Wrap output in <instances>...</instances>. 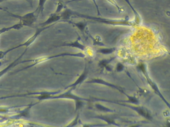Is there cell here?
Here are the masks:
<instances>
[{"instance_id":"6da1fadb","label":"cell","mask_w":170,"mask_h":127,"mask_svg":"<svg viewBox=\"0 0 170 127\" xmlns=\"http://www.w3.org/2000/svg\"><path fill=\"white\" fill-rule=\"evenodd\" d=\"M143 72H144V74H145V76L146 77V79H147V81H148V83H149V85H150V87H152V89H153L154 92H155L158 95H159V96L161 97V99L163 100V101L166 104L167 106L170 109V104L168 103V102L166 100V99L163 96V95L161 94V92H160V91L159 90V88H158V87L157 86V85H156L155 83H154V81H152V79H150V77H148L147 73H146V69H145V68L143 69Z\"/></svg>"},{"instance_id":"7a4b0ae2","label":"cell","mask_w":170,"mask_h":127,"mask_svg":"<svg viewBox=\"0 0 170 127\" xmlns=\"http://www.w3.org/2000/svg\"><path fill=\"white\" fill-rule=\"evenodd\" d=\"M58 13L55 11L54 13H52V15H50L49 17L48 18V19L46 20V22L43 23V25L45 24H52L53 22H55L56 21L59 20L61 18V15H59Z\"/></svg>"},{"instance_id":"3957f363","label":"cell","mask_w":170,"mask_h":127,"mask_svg":"<svg viewBox=\"0 0 170 127\" xmlns=\"http://www.w3.org/2000/svg\"><path fill=\"white\" fill-rule=\"evenodd\" d=\"M35 19V16L33 13H29L24 17V22L28 24H32L34 22Z\"/></svg>"},{"instance_id":"277c9868","label":"cell","mask_w":170,"mask_h":127,"mask_svg":"<svg viewBox=\"0 0 170 127\" xmlns=\"http://www.w3.org/2000/svg\"><path fill=\"white\" fill-rule=\"evenodd\" d=\"M106 1L107 2H109V3L110 4L113 5V6H115V7L117 8L119 13H123V12H124V9L122 7H120L119 6H118V4L117 3V2H116L115 0H106Z\"/></svg>"},{"instance_id":"5b68a950","label":"cell","mask_w":170,"mask_h":127,"mask_svg":"<svg viewBox=\"0 0 170 127\" xmlns=\"http://www.w3.org/2000/svg\"><path fill=\"white\" fill-rule=\"evenodd\" d=\"M47 1V0H39V4L36 11H38L39 13L40 11H42L44 9L45 4Z\"/></svg>"},{"instance_id":"8992f818","label":"cell","mask_w":170,"mask_h":127,"mask_svg":"<svg viewBox=\"0 0 170 127\" xmlns=\"http://www.w3.org/2000/svg\"><path fill=\"white\" fill-rule=\"evenodd\" d=\"M75 25H76V26L78 27V28H79V30H85V27H86V24H85V23H84V22H78V23H76Z\"/></svg>"},{"instance_id":"52a82bcc","label":"cell","mask_w":170,"mask_h":127,"mask_svg":"<svg viewBox=\"0 0 170 127\" xmlns=\"http://www.w3.org/2000/svg\"><path fill=\"white\" fill-rule=\"evenodd\" d=\"M77 1H79V0H72V1H68L67 3H70V2ZM92 2H93V3L94 4L95 6L96 7V9H97V11H98V15H100V11H99V10H98V5L96 4V0H92Z\"/></svg>"},{"instance_id":"ba28073f","label":"cell","mask_w":170,"mask_h":127,"mask_svg":"<svg viewBox=\"0 0 170 127\" xmlns=\"http://www.w3.org/2000/svg\"><path fill=\"white\" fill-rule=\"evenodd\" d=\"M102 52L104 53H109L110 52H111V49H104L102 50Z\"/></svg>"},{"instance_id":"9c48e42d","label":"cell","mask_w":170,"mask_h":127,"mask_svg":"<svg viewBox=\"0 0 170 127\" xmlns=\"http://www.w3.org/2000/svg\"><path fill=\"white\" fill-rule=\"evenodd\" d=\"M117 69L118 71H121V70H122V66L121 65L119 64L118 65V66H117Z\"/></svg>"},{"instance_id":"30bf717a","label":"cell","mask_w":170,"mask_h":127,"mask_svg":"<svg viewBox=\"0 0 170 127\" xmlns=\"http://www.w3.org/2000/svg\"><path fill=\"white\" fill-rule=\"evenodd\" d=\"M165 51L166 52H167V53L169 54V55H170V52H169L168 51H167V50H166L165 49Z\"/></svg>"},{"instance_id":"8fae6325","label":"cell","mask_w":170,"mask_h":127,"mask_svg":"<svg viewBox=\"0 0 170 127\" xmlns=\"http://www.w3.org/2000/svg\"><path fill=\"white\" fill-rule=\"evenodd\" d=\"M26 1H28V0H26Z\"/></svg>"}]
</instances>
